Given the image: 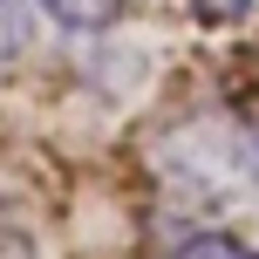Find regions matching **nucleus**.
<instances>
[{
  "instance_id": "nucleus-1",
  "label": "nucleus",
  "mask_w": 259,
  "mask_h": 259,
  "mask_svg": "<svg viewBox=\"0 0 259 259\" xmlns=\"http://www.w3.org/2000/svg\"><path fill=\"white\" fill-rule=\"evenodd\" d=\"M41 14H48L55 27H68V34H103L109 21L130 7V0H34Z\"/></svg>"
},
{
  "instance_id": "nucleus-2",
  "label": "nucleus",
  "mask_w": 259,
  "mask_h": 259,
  "mask_svg": "<svg viewBox=\"0 0 259 259\" xmlns=\"http://www.w3.org/2000/svg\"><path fill=\"white\" fill-rule=\"evenodd\" d=\"M0 259H41L34 252V232H27V219L14 211L7 191H0Z\"/></svg>"
},
{
  "instance_id": "nucleus-3",
  "label": "nucleus",
  "mask_w": 259,
  "mask_h": 259,
  "mask_svg": "<svg viewBox=\"0 0 259 259\" xmlns=\"http://www.w3.org/2000/svg\"><path fill=\"white\" fill-rule=\"evenodd\" d=\"M27 48V0H0V68L21 62Z\"/></svg>"
},
{
  "instance_id": "nucleus-4",
  "label": "nucleus",
  "mask_w": 259,
  "mask_h": 259,
  "mask_svg": "<svg viewBox=\"0 0 259 259\" xmlns=\"http://www.w3.org/2000/svg\"><path fill=\"white\" fill-rule=\"evenodd\" d=\"M170 259H259V252H246L239 239H225V232H198V239H184Z\"/></svg>"
},
{
  "instance_id": "nucleus-5",
  "label": "nucleus",
  "mask_w": 259,
  "mask_h": 259,
  "mask_svg": "<svg viewBox=\"0 0 259 259\" xmlns=\"http://www.w3.org/2000/svg\"><path fill=\"white\" fill-rule=\"evenodd\" d=\"M191 7H198V21H205V27H232V21H246V14H252V0H191Z\"/></svg>"
}]
</instances>
